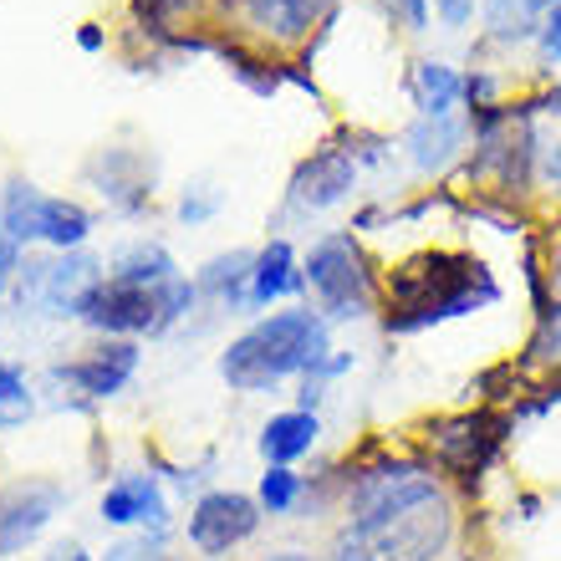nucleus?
<instances>
[{
  "label": "nucleus",
  "mask_w": 561,
  "mask_h": 561,
  "mask_svg": "<svg viewBox=\"0 0 561 561\" xmlns=\"http://www.w3.org/2000/svg\"><path fill=\"white\" fill-rule=\"evenodd\" d=\"M449 531L455 516L439 480L424 465L388 459L353 474L337 561H434L449 547Z\"/></svg>",
  "instance_id": "obj_1"
},
{
  "label": "nucleus",
  "mask_w": 561,
  "mask_h": 561,
  "mask_svg": "<svg viewBox=\"0 0 561 561\" xmlns=\"http://www.w3.org/2000/svg\"><path fill=\"white\" fill-rule=\"evenodd\" d=\"M501 286L474 255L424 251L388 280V332H419L428 322H449L465 311L495 301Z\"/></svg>",
  "instance_id": "obj_2"
},
{
  "label": "nucleus",
  "mask_w": 561,
  "mask_h": 561,
  "mask_svg": "<svg viewBox=\"0 0 561 561\" xmlns=\"http://www.w3.org/2000/svg\"><path fill=\"white\" fill-rule=\"evenodd\" d=\"M327 317L322 311H276L266 322H255L245 337L230 342V353L220 357L225 383L240 393H261L276 388L296 373H317L327 363Z\"/></svg>",
  "instance_id": "obj_3"
},
{
  "label": "nucleus",
  "mask_w": 561,
  "mask_h": 561,
  "mask_svg": "<svg viewBox=\"0 0 561 561\" xmlns=\"http://www.w3.org/2000/svg\"><path fill=\"white\" fill-rule=\"evenodd\" d=\"M301 276H307L322 317H332V322H357L378 301V276H373L368 255L357 251L353 236H322L311 245Z\"/></svg>",
  "instance_id": "obj_4"
},
{
  "label": "nucleus",
  "mask_w": 561,
  "mask_h": 561,
  "mask_svg": "<svg viewBox=\"0 0 561 561\" xmlns=\"http://www.w3.org/2000/svg\"><path fill=\"white\" fill-rule=\"evenodd\" d=\"M5 230H11V240H46L57 251H72V245L88 240L92 215L82 205H72V199H46L31 184H11V194H5Z\"/></svg>",
  "instance_id": "obj_5"
},
{
  "label": "nucleus",
  "mask_w": 561,
  "mask_h": 561,
  "mask_svg": "<svg viewBox=\"0 0 561 561\" xmlns=\"http://www.w3.org/2000/svg\"><path fill=\"white\" fill-rule=\"evenodd\" d=\"M77 317L88 327H98V332H159L163 301H159V286H134V280L107 276L88 291Z\"/></svg>",
  "instance_id": "obj_6"
},
{
  "label": "nucleus",
  "mask_w": 561,
  "mask_h": 561,
  "mask_svg": "<svg viewBox=\"0 0 561 561\" xmlns=\"http://www.w3.org/2000/svg\"><path fill=\"white\" fill-rule=\"evenodd\" d=\"M261 526V505L251 495H236V490H215L194 505L190 516V541L205 557H225L230 547H240L245 536Z\"/></svg>",
  "instance_id": "obj_7"
},
{
  "label": "nucleus",
  "mask_w": 561,
  "mask_h": 561,
  "mask_svg": "<svg viewBox=\"0 0 561 561\" xmlns=\"http://www.w3.org/2000/svg\"><path fill=\"white\" fill-rule=\"evenodd\" d=\"M357 184V163L347 148H322V153H311L291 179V209L301 215H317V209H332L342 205Z\"/></svg>",
  "instance_id": "obj_8"
},
{
  "label": "nucleus",
  "mask_w": 561,
  "mask_h": 561,
  "mask_svg": "<svg viewBox=\"0 0 561 561\" xmlns=\"http://www.w3.org/2000/svg\"><path fill=\"white\" fill-rule=\"evenodd\" d=\"M57 505H61L57 485H36L31 480V485L0 490V557H11L26 541H36L46 531V520L57 516Z\"/></svg>",
  "instance_id": "obj_9"
},
{
  "label": "nucleus",
  "mask_w": 561,
  "mask_h": 561,
  "mask_svg": "<svg viewBox=\"0 0 561 561\" xmlns=\"http://www.w3.org/2000/svg\"><path fill=\"white\" fill-rule=\"evenodd\" d=\"M245 15H251L255 31H266L271 42H307L311 31L332 21L337 11V0H240Z\"/></svg>",
  "instance_id": "obj_10"
},
{
  "label": "nucleus",
  "mask_w": 561,
  "mask_h": 561,
  "mask_svg": "<svg viewBox=\"0 0 561 561\" xmlns=\"http://www.w3.org/2000/svg\"><path fill=\"white\" fill-rule=\"evenodd\" d=\"M134 368H138V347H128V342H113V347H98L88 363L61 368L57 378L77 383L82 393H92V399H107V393H118V388L134 378Z\"/></svg>",
  "instance_id": "obj_11"
},
{
  "label": "nucleus",
  "mask_w": 561,
  "mask_h": 561,
  "mask_svg": "<svg viewBox=\"0 0 561 561\" xmlns=\"http://www.w3.org/2000/svg\"><path fill=\"white\" fill-rule=\"evenodd\" d=\"M36 271V286H42V301L51 311H82L88 291L98 286V266L88 255H67V261H51V266H31Z\"/></svg>",
  "instance_id": "obj_12"
},
{
  "label": "nucleus",
  "mask_w": 561,
  "mask_h": 561,
  "mask_svg": "<svg viewBox=\"0 0 561 561\" xmlns=\"http://www.w3.org/2000/svg\"><path fill=\"white\" fill-rule=\"evenodd\" d=\"M307 286V276L296 271V255L286 240H271L266 251L255 255L251 266V291H245V301L251 307H271V301H280V296H291Z\"/></svg>",
  "instance_id": "obj_13"
},
{
  "label": "nucleus",
  "mask_w": 561,
  "mask_h": 561,
  "mask_svg": "<svg viewBox=\"0 0 561 561\" xmlns=\"http://www.w3.org/2000/svg\"><path fill=\"white\" fill-rule=\"evenodd\" d=\"M409 148H414V169L419 174H439L444 163L455 159L459 148H465V123L449 113V118H424L409 128Z\"/></svg>",
  "instance_id": "obj_14"
},
{
  "label": "nucleus",
  "mask_w": 561,
  "mask_h": 561,
  "mask_svg": "<svg viewBox=\"0 0 561 561\" xmlns=\"http://www.w3.org/2000/svg\"><path fill=\"white\" fill-rule=\"evenodd\" d=\"M317 434H322V424H317L311 409L276 414L266 428H261V455H266V465H291V459H301L311 444H317Z\"/></svg>",
  "instance_id": "obj_15"
},
{
  "label": "nucleus",
  "mask_w": 561,
  "mask_h": 561,
  "mask_svg": "<svg viewBox=\"0 0 561 561\" xmlns=\"http://www.w3.org/2000/svg\"><path fill=\"white\" fill-rule=\"evenodd\" d=\"M103 520L107 526H134V520H153V526H159L163 501H159V490H153V480L134 474V480H123V485L107 490L103 495Z\"/></svg>",
  "instance_id": "obj_16"
},
{
  "label": "nucleus",
  "mask_w": 561,
  "mask_h": 561,
  "mask_svg": "<svg viewBox=\"0 0 561 561\" xmlns=\"http://www.w3.org/2000/svg\"><path fill=\"white\" fill-rule=\"evenodd\" d=\"M414 98H419V113H424V118H449V107L465 98V82H459V72L444 67V61H419Z\"/></svg>",
  "instance_id": "obj_17"
},
{
  "label": "nucleus",
  "mask_w": 561,
  "mask_h": 561,
  "mask_svg": "<svg viewBox=\"0 0 561 561\" xmlns=\"http://www.w3.org/2000/svg\"><path fill=\"white\" fill-rule=\"evenodd\" d=\"M547 0H485V26L495 42H526L541 31Z\"/></svg>",
  "instance_id": "obj_18"
},
{
  "label": "nucleus",
  "mask_w": 561,
  "mask_h": 561,
  "mask_svg": "<svg viewBox=\"0 0 561 561\" xmlns=\"http://www.w3.org/2000/svg\"><path fill=\"white\" fill-rule=\"evenodd\" d=\"M113 276L134 280V286H169V280H179L174 276V261H169V251H163V245H134V251L113 266Z\"/></svg>",
  "instance_id": "obj_19"
},
{
  "label": "nucleus",
  "mask_w": 561,
  "mask_h": 561,
  "mask_svg": "<svg viewBox=\"0 0 561 561\" xmlns=\"http://www.w3.org/2000/svg\"><path fill=\"white\" fill-rule=\"evenodd\" d=\"M31 419V393H26V378L21 368L0 363V428H15Z\"/></svg>",
  "instance_id": "obj_20"
},
{
  "label": "nucleus",
  "mask_w": 561,
  "mask_h": 561,
  "mask_svg": "<svg viewBox=\"0 0 561 561\" xmlns=\"http://www.w3.org/2000/svg\"><path fill=\"white\" fill-rule=\"evenodd\" d=\"M296 501H301V480H296L286 465H271V470L261 474V505H266L271 516H286Z\"/></svg>",
  "instance_id": "obj_21"
},
{
  "label": "nucleus",
  "mask_w": 561,
  "mask_h": 561,
  "mask_svg": "<svg viewBox=\"0 0 561 561\" xmlns=\"http://www.w3.org/2000/svg\"><path fill=\"white\" fill-rule=\"evenodd\" d=\"M205 0H134V15L144 21V26H153V31H163L174 15H184V11H199Z\"/></svg>",
  "instance_id": "obj_22"
},
{
  "label": "nucleus",
  "mask_w": 561,
  "mask_h": 561,
  "mask_svg": "<svg viewBox=\"0 0 561 561\" xmlns=\"http://www.w3.org/2000/svg\"><path fill=\"white\" fill-rule=\"evenodd\" d=\"M536 42H541V57H547V61H561V5H547Z\"/></svg>",
  "instance_id": "obj_23"
},
{
  "label": "nucleus",
  "mask_w": 561,
  "mask_h": 561,
  "mask_svg": "<svg viewBox=\"0 0 561 561\" xmlns=\"http://www.w3.org/2000/svg\"><path fill=\"white\" fill-rule=\"evenodd\" d=\"M409 31H428V0H383Z\"/></svg>",
  "instance_id": "obj_24"
},
{
  "label": "nucleus",
  "mask_w": 561,
  "mask_h": 561,
  "mask_svg": "<svg viewBox=\"0 0 561 561\" xmlns=\"http://www.w3.org/2000/svg\"><path fill=\"white\" fill-rule=\"evenodd\" d=\"M434 15H439L449 31H459V26H470L474 0H434Z\"/></svg>",
  "instance_id": "obj_25"
},
{
  "label": "nucleus",
  "mask_w": 561,
  "mask_h": 561,
  "mask_svg": "<svg viewBox=\"0 0 561 561\" xmlns=\"http://www.w3.org/2000/svg\"><path fill=\"white\" fill-rule=\"evenodd\" d=\"M103 561H163V551L148 547V541H123V547H113Z\"/></svg>",
  "instance_id": "obj_26"
},
{
  "label": "nucleus",
  "mask_w": 561,
  "mask_h": 561,
  "mask_svg": "<svg viewBox=\"0 0 561 561\" xmlns=\"http://www.w3.org/2000/svg\"><path fill=\"white\" fill-rule=\"evenodd\" d=\"M11 276H15V240H11V230L0 225V291H5Z\"/></svg>",
  "instance_id": "obj_27"
},
{
  "label": "nucleus",
  "mask_w": 561,
  "mask_h": 561,
  "mask_svg": "<svg viewBox=\"0 0 561 561\" xmlns=\"http://www.w3.org/2000/svg\"><path fill=\"white\" fill-rule=\"evenodd\" d=\"M209 209H215V199H184V205H179V215H184V220H205Z\"/></svg>",
  "instance_id": "obj_28"
},
{
  "label": "nucleus",
  "mask_w": 561,
  "mask_h": 561,
  "mask_svg": "<svg viewBox=\"0 0 561 561\" xmlns=\"http://www.w3.org/2000/svg\"><path fill=\"white\" fill-rule=\"evenodd\" d=\"M77 42H82V46H88V51H98V46H103V31H82V36H77Z\"/></svg>",
  "instance_id": "obj_29"
},
{
  "label": "nucleus",
  "mask_w": 561,
  "mask_h": 561,
  "mask_svg": "<svg viewBox=\"0 0 561 561\" xmlns=\"http://www.w3.org/2000/svg\"><path fill=\"white\" fill-rule=\"evenodd\" d=\"M266 561H311V557H301V551H280V557H266Z\"/></svg>",
  "instance_id": "obj_30"
},
{
  "label": "nucleus",
  "mask_w": 561,
  "mask_h": 561,
  "mask_svg": "<svg viewBox=\"0 0 561 561\" xmlns=\"http://www.w3.org/2000/svg\"><path fill=\"white\" fill-rule=\"evenodd\" d=\"M551 276H557V286H561V251H557V271H551Z\"/></svg>",
  "instance_id": "obj_31"
},
{
  "label": "nucleus",
  "mask_w": 561,
  "mask_h": 561,
  "mask_svg": "<svg viewBox=\"0 0 561 561\" xmlns=\"http://www.w3.org/2000/svg\"><path fill=\"white\" fill-rule=\"evenodd\" d=\"M547 5H561V0H547Z\"/></svg>",
  "instance_id": "obj_32"
}]
</instances>
